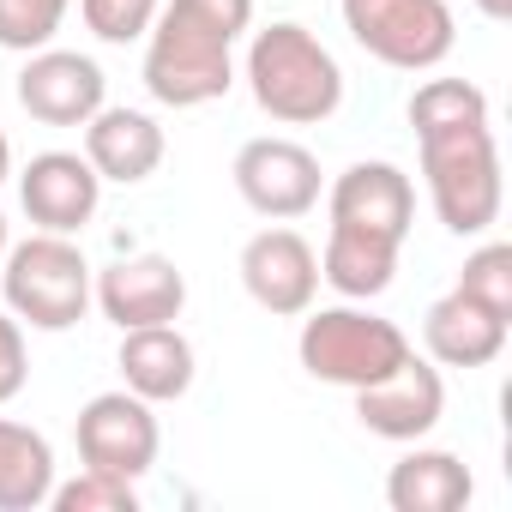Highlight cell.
<instances>
[{"mask_svg":"<svg viewBox=\"0 0 512 512\" xmlns=\"http://www.w3.org/2000/svg\"><path fill=\"white\" fill-rule=\"evenodd\" d=\"M31 380V356H25V326L13 314H0V404H13Z\"/></svg>","mask_w":512,"mask_h":512,"instance_id":"cell-24","label":"cell"},{"mask_svg":"<svg viewBox=\"0 0 512 512\" xmlns=\"http://www.w3.org/2000/svg\"><path fill=\"white\" fill-rule=\"evenodd\" d=\"M73 434H79L85 470H109V476H127V482H139L157 464V446H163V428H157V416L139 392H97L79 410Z\"/></svg>","mask_w":512,"mask_h":512,"instance_id":"cell-8","label":"cell"},{"mask_svg":"<svg viewBox=\"0 0 512 512\" xmlns=\"http://www.w3.org/2000/svg\"><path fill=\"white\" fill-rule=\"evenodd\" d=\"M247 91L284 127H320L344 103V67L308 25H266L247 43Z\"/></svg>","mask_w":512,"mask_h":512,"instance_id":"cell-4","label":"cell"},{"mask_svg":"<svg viewBox=\"0 0 512 512\" xmlns=\"http://www.w3.org/2000/svg\"><path fill=\"white\" fill-rule=\"evenodd\" d=\"M356 416H362L368 434L410 446V440H422V434L446 416V386H440V374L410 350L386 380H374V386L356 392Z\"/></svg>","mask_w":512,"mask_h":512,"instance_id":"cell-13","label":"cell"},{"mask_svg":"<svg viewBox=\"0 0 512 512\" xmlns=\"http://www.w3.org/2000/svg\"><path fill=\"white\" fill-rule=\"evenodd\" d=\"M103 320H115L121 332L133 326H169L181 320L187 308V278L175 260H163V253H133V260H115L97 284H91Z\"/></svg>","mask_w":512,"mask_h":512,"instance_id":"cell-12","label":"cell"},{"mask_svg":"<svg viewBox=\"0 0 512 512\" xmlns=\"http://www.w3.org/2000/svg\"><path fill=\"white\" fill-rule=\"evenodd\" d=\"M13 175V139H7V127H0V181Z\"/></svg>","mask_w":512,"mask_h":512,"instance_id":"cell-26","label":"cell"},{"mask_svg":"<svg viewBox=\"0 0 512 512\" xmlns=\"http://www.w3.org/2000/svg\"><path fill=\"white\" fill-rule=\"evenodd\" d=\"M235 193L260 217H308L320 205V157L296 139H247L235 151Z\"/></svg>","mask_w":512,"mask_h":512,"instance_id":"cell-9","label":"cell"},{"mask_svg":"<svg viewBox=\"0 0 512 512\" xmlns=\"http://www.w3.org/2000/svg\"><path fill=\"white\" fill-rule=\"evenodd\" d=\"M344 31L398 73H434L458 43L446 0H344Z\"/></svg>","mask_w":512,"mask_h":512,"instance_id":"cell-7","label":"cell"},{"mask_svg":"<svg viewBox=\"0 0 512 512\" xmlns=\"http://www.w3.org/2000/svg\"><path fill=\"white\" fill-rule=\"evenodd\" d=\"M410 223H416L410 175L398 163H350L332 181V235L320 253V278L350 302L380 296L398 272V247Z\"/></svg>","mask_w":512,"mask_h":512,"instance_id":"cell-2","label":"cell"},{"mask_svg":"<svg viewBox=\"0 0 512 512\" xmlns=\"http://www.w3.org/2000/svg\"><path fill=\"white\" fill-rule=\"evenodd\" d=\"M253 25V0H169L151 19L145 43V91L163 109H199L229 97L235 43Z\"/></svg>","mask_w":512,"mask_h":512,"instance_id":"cell-3","label":"cell"},{"mask_svg":"<svg viewBox=\"0 0 512 512\" xmlns=\"http://www.w3.org/2000/svg\"><path fill=\"white\" fill-rule=\"evenodd\" d=\"M296 356H302V368H308L314 380L362 392V386L386 380V374L410 356V338H404L392 320L368 314V308H320V314L302 320Z\"/></svg>","mask_w":512,"mask_h":512,"instance_id":"cell-6","label":"cell"},{"mask_svg":"<svg viewBox=\"0 0 512 512\" xmlns=\"http://www.w3.org/2000/svg\"><path fill=\"white\" fill-rule=\"evenodd\" d=\"M458 290L470 302H482L488 314L512 320V247L506 241H482L464 260V272H458Z\"/></svg>","mask_w":512,"mask_h":512,"instance_id":"cell-20","label":"cell"},{"mask_svg":"<svg viewBox=\"0 0 512 512\" xmlns=\"http://www.w3.org/2000/svg\"><path fill=\"white\" fill-rule=\"evenodd\" d=\"M241 284L278 320H296L320 296V253L296 229H260L241 247Z\"/></svg>","mask_w":512,"mask_h":512,"instance_id":"cell-10","label":"cell"},{"mask_svg":"<svg viewBox=\"0 0 512 512\" xmlns=\"http://www.w3.org/2000/svg\"><path fill=\"white\" fill-rule=\"evenodd\" d=\"M73 0H0V49L13 55H31V49H49V37L61 31Z\"/></svg>","mask_w":512,"mask_h":512,"instance_id":"cell-21","label":"cell"},{"mask_svg":"<svg viewBox=\"0 0 512 512\" xmlns=\"http://www.w3.org/2000/svg\"><path fill=\"white\" fill-rule=\"evenodd\" d=\"M476 482L464 470L458 452H440V446H416L392 464L386 476V506L392 512H458L470 506Z\"/></svg>","mask_w":512,"mask_h":512,"instance_id":"cell-18","label":"cell"},{"mask_svg":"<svg viewBox=\"0 0 512 512\" xmlns=\"http://www.w3.org/2000/svg\"><path fill=\"white\" fill-rule=\"evenodd\" d=\"M7 247H13V241H7V217H0V260H7Z\"/></svg>","mask_w":512,"mask_h":512,"instance_id":"cell-27","label":"cell"},{"mask_svg":"<svg viewBox=\"0 0 512 512\" xmlns=\"http://www.w3.org/2000/svg\"><path fill=\"white\" fill-rule=\"evenodd\" d=\"M55 512H139V488L127 476H109V470H85L73 482H55L49 494Z\"/></svg>","mask_w":512,"mask_h":512,"instance_id":"cell-22","label":"cell"},{"mask_svg":"<svg viewBox=\"0 0 512 512\" xmlns=\"http://www.w3.org/2000/svg\"><path fill=\"white\" fill-rule=\"evenodd\" d=\"M0 296H7V314L19 326L67 332L91 308V266L67 235L37 229L31 241L7 247V260H0Z\"/></svg>","mask_w":512,"mask_h":512,"instance_id":"cell-5","label":"cell"},{"mask_svg":"<svg viewBox=\"0 0 512 512\" xmlns=\"http://www.w3.org/2000/svg\"><path fill=\"white\" fill-rule=\"evenodd\" d=\"M506 326H512V320H500V314H488L482 302H470L464 290H452V296H440V302L428 308L422 344H428V356H434L440 368H488V362L506 350Z\"/></svg>","mask_w":512,"mask_h":512,"instance_id":"cell-16","label":"cell"},{"mask_svg":"<svg viewBox=\"0 0 512 512\" xmlns=\"http://www.w3.org/2000/svg\"><path fill=\"white\" fill-rule=\"evenodd\" d=\"M121 380L145 404H169L193 386V344L169 326H133L121 332Z\"/></svg>","mask_w":512,"mask_h":512,"instance_id":"cell-17","label":"cell"},{"mask_svg":"<svg viewBox=\"0 0 512 512\" xmlns=\"http://www.w3.org/2000/svg\"><path fill=\"white\" fill-rule=\"evenodd\" d=\"M476 13L494 19V25H506V19H512V0H476Z\"/></svg>","mask_w":512,"mask_h":512,"instance_id":"cell-25","label":"cell"},{"mask_svg":"<svg viewBox=\"0 0 512 512\" xmlns=\"http://www.w3.org/2000/svg\"><path fill=\"white\" fill-rule=\"evenodd\" d=\"M55 494V446L31 422L0 416V512H37Z\"/></svg>","mask_w":512,"mask_h":512,"instance_id":"cell-19","label":"cell"},{"mask_svg":"<svg viewBox=\"0 0 512 512\" xmlns=\"http://www.w3.org/2000/svg\"><path fill=\"white\" fill-rule=\"evenodd\" d=\"M163 0H79V13H85V31L103 37V43H139L151 31Z\"/></svg>","mask_w":512,"mask_h":512,"instance_id":"cell-23","label":"cell"},{"mask_svg":"<svg viewBox=\"0 0 512 512\" xmlns=\"http://www.w3.org/2000/svg\"><path fill=\"white\" fill-rule=\"evenodd\" d=\"M103 91H109L103 67L73 49H31L19 73V103L43 127H85L103 109Z\"/></svg>","mask_w":512,"mask_h":512,"instance_id":"cell-11","label":"cell"},{"mask_svg":"<svg viewBox=\"0 0 512 512\" xmlns=\"http://www.w3.org/2000/svg\"><path fill=\"white\" fill-rule=\"evenodd\" d=\"M410 127L422 145V175L434 217L452 235H488L500 223V151L488 127V97L470 79H428L410 97Z\"/></svg>","mask_w":512,"mask_h":512,"instance_id":"cell-1","label":"cell"},{"mask_svg":"<svg viewBox=\"0 0 512 512\" xmlns=\"http://www.w3.org/2000/svg\"><path fill=\"white\" fill-rule=\"evenodd\" d=\"M19 199H25V217H31L37 229L79 235V229L97 217L103 175H97L79 151H43V157L25 163V175H19Z\"/></svg>","mask_w":512,"mask_h":512,"instance_id":"cell-14","label":"cell"},{"mask_svg":"<svg viewBox=\"0 0 512 512\" xmlns=\"http://www.w3.org/2000/svg\"><path fill=\"white\" fill-rule=\"evenodd\" d=\"M163 127L145 115V109H97L91 121H85V163L103 175V181H121V187H133V181H145V175H157V163H163Z\"/></svg>","mask_w":512,"mask_h":512,"instance_id":"cell-15","label":"cell"}]
</instances>
